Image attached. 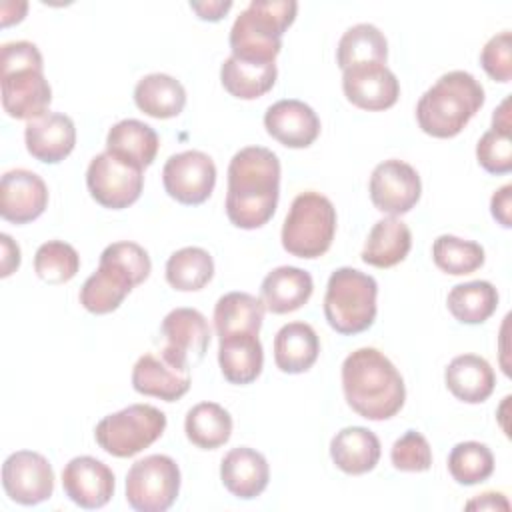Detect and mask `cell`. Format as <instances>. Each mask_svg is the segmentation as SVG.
<instances>
[{"label": "cell", "mask_w": 512, "mask_h": 512, "mask_svg": "<svg viewBox=\"0 0 512 512\" xmlns=\"http://www.w3.org/2000/svg\"><path fill=\"white\" fill-rule=\"evenodd\" d=\"M280 196V160L264 146L238 150L228 164L226 216L244 230L264 226L276 212Z\"/></svg>", "instance_id": "obj_1"}, {"label": "cell", "mask_w": 512, "mask_h": 512, "mask_svg": "<svg viewBox=\"0 0 512 512\" xmlns=\"http://www.w3.org/2000/svg\"><path fill=\"white\" fill-rule=\"evenodd\" d=\"M342 390L358 416L376 422L396 416L406 400V386L398 368L376 348H358L346 356Z\"/></svg>", "instance_id": "obj_2"}, {"label": "cell", "mask_w": 512, "mask_h": 512, "mask_svg": "<svg viewBox=\"0 0 512 512\" xmlns=\"http://www.w3.org/2000/svg\"><path fill=\"white\" fill-rule=\"evenodd\" d=\"M2 108L10 118L34 120L48 112L52 88L44 78V60L28 40L6 42L0 50Z\"/></svg>", "instance_id": "obj_3"}, {"label": "cell", "mask_w": 512, "mask_h": 512, "mask_svg": "<svg viewBox=\"0 0 512 512\" xmlns=\"http://www.w3.org/2000/svg\"><path fill=\"white\" fill-rule=\"evenodd\" d=\"M482 84L464 70L442 74L418 100L416 120L434 138H454L484 104Z\"/></svg>", "instance_id": "obj_4"}, {"label": "cell", "mask_w": 512, "mask_h": 512, "mask_svg": "<svg viewBox=\"0 0 512 512\" xmlns=\"http://www.w3.org/2000/svg\"><path fill=\"white\" fill-rule=\"evenodd\" d=\"M298 2L252 0L230 30L232 56L258 64H274L282 48V34L294 22Z\"/></svg>", "instance_id": "obj_5"}, {"label": "cell", "mask_w": 512, "mask_h": 512, "mask_svg": "<svg viewBox=\"0 0 512 512\" xmlns=\"http://www.w3.org/2000/svg\"><path fill=\"white\" fill-rule=\"evenodd\" d=\"M378 284L370 274L342 266L328 278L324 316L338 334H360L374 324Z\"/></svg>", "instance_id": "obj_6"}, {"label": "cell", "mask_w": 512, "mask_h": 512, "mask_svg": "<svg viewBox=\"0 0 512 512\" xmlns=\"http://www.w3.org/2000/svg\"><path fill=\"white\" fill-rule=\"evenodd\" d=\"M336 234V208L320 192L298 194L282 226V246L298 258H320L328 252Z\"/></svg>", "instance_id": "obj_7"}, {"label": "cell", "mask_w": 512, "mask_h": 512, "mask_svg": "<svg viewBox=\"0 0 512 512\" xmlns=\"http://www.w3.org/2000/svg\"><path fill=\"white\" fill-rule=\"evenodd\" d=\"M166 430V414L150 404H130L104 416L94 438L98 446L116 458H130L152 446Z\"/></svg>", "instance_id": "obj_8"}, {"label": "cell", "mask_w": 512, "mask_h": 512, "mask_svg": "<svg viewBox=\"0 0 512 512\" xmlns=\"http://www.w3.org/2000/svg\"><path fill=\"white\" fill-rule=\"evenodd\" d=\"M180 492V468L164 454L136 460L126 474V502L138 512H164Z\"/></svg>", "instance_id": "obj_9"}, {"label": "cell", "mask_w": 512, "mask_h": 512, "mask_svg": "<svg viewBox=\"0 0 512 512\" xmlns=\"http://www.w3.org/2000/svg\"><path fill=\"white\" fill-rule=\"evenodd\" d=\"M90 196L104 208L122 210L134 204L144 188L142 168L114 156L112 152L96 154L86 170Z\"/></svg>", "instance_id": "obj_10"}, {"label": "cell", "mask_w": 512, "mask_h": 512, "mask_svg": "<svg viewBox=\"0 0 512 512\" xmlns=\"http://www.w3.org/2000/svg\"><path fill=\"white\" fill-rule=\"evenodd\" d=\"M162 184L170 198L196 206L210 198L216 184L214 160L200 150H184L170 156L162 168Z\"/></svg>", "instance_id": "obj_11"}, {"label": "cell", "mask_w": 512, "mask_h": 512, "mask_svg": "<svg viewBox=\"0 0 512 512\" xmlns=\"http://www.w3.org/2000/svg\"><path fill=\"white\" fill-rule=\"evenodd\" d=\"M160 332L166 340L160 354L184 370H192L210 346L208 320L196 308H174L164 316Z\"/></svg>", "instance_id": "obj_12"}, {"label": "cell", "mask_w": 512, "mask_h": 512, "mask_svg": "<svg viewBox=\"0 0 512 512\" xmlns=\"http://www.w3.org/2000/svg\"><path fill=\"white\" fill-rule=\"evenodd\" d=\"M2 486L12 502L36 506L52 496L54 470L42 454L18 450L12 452L2 464Z\"/></svg>", "instance_id": "obj_13"}, {"label": "cell", "mask_w": 512, "mask_h": 512, "mask_svg": "<svg viewBox=\"0 0 512 512\" xmlns=\"http://www.w3.org/2000/svg\"><path fill=\"white\" fill-rule=\"evenodd\" d=\"M372 204L390 216L410 212L422 194V182L418 172L404 160H384L370 176L368 184Z\"/></svg>", "instance_id": "obj_14"}, {"label": "cell", "mask_w": 512, "mask_h": 512, "mask_svg": "<svg viewBox=\"0 0 512 512\" xmlns=\"http://www.w3.org/2000/svg\"><path fill=\"white\" fill-rule=\"evenodd\" d=\"M342 90L356 108L380 112L396 104L400 82L382 62H358L342 70Z\"/></svg>", "instance_id": "obj_15"}, {"label": "cell", "mask_w": 512, "mask_h": 512, "mask_svg": "<svg viewBox=\"0 0 512 512\" xmlns=\"http://www.w3.org/2000/svg\"><path fill=\"white\" fill-rule=\"evenodd\" d=\"M142 284L140 278L122 262L102 250L98 270L86 278L80 288V304L92 314L114 312L134 286Z\"/></svg>", "instance_id": "obj_16"}, {"label": "cell", "mask_w": 512, "mask_h": 512, "mask_svg": "<svg viewBox=\"0 0 512 512\" xmlns=\"http://www.w3.org/2000/svg\"><path fill=\"white\" fill-rule=\"evenodd\" d=\"M114 486V472L92 456H76L62 470L64 494L86 510L106 506L114 494Z\"/></svg>", "instance_id": "obj_17"}, {"label": "cell", "mask_w": 512, "mask_h": 512, "mask_svg": "<svg viewBox=\"0 0 512 512\" xmlns=\"http://www.w3.org/2000/svg\"><path fill=\"white\" fill-rule=\"evenodd\" d=\"M48 206L46 182L32 170H8L0 182V216L14 224L36 220Z\"/></svg>", "instance_id": "obj_18"}, {"label": "cell", "mask_w": 512, "mask_h": 512, "mask_svg": "<svg viewBox=\"0 0 512 512\" xmlns=\"http://www.w3.org/2000/svg\"><path fill=\"white\" fill-rule=\"evenodd\" d=\"M264 128L286 148H308L320 134V118L302 100L286 98L268 106Z\"/></svg>", "instance_id": "obj_19"}, {"label": "cell", "mask_w": 512, "mask_h": 512, "mask_svg": "<svg viewBox=\"0 0 512 512\" xmlns=\"http://www.w3.org/2000/svg\"><path fill=\"white\" fill-rule=\"evenodd\" d=\"M24 142L32 158L46 164H58L74 150L76 128L70 116L48 110L26 124Z\"/></svg>", "instance_id": "obj_20"}, {"label": "cell", "mask_w": 512, "mask_h": 512, "mask_svg": "<svg viewBox=\"0 0 512 512\" xmlns=\"http://www.w3.org/2000/svg\"><path fill=\"white\" fill-rule=\"evenodd\" d=\"M192 384L190 370L178 368L158 354H142L132 368V388L138 394L154 396L164 402L182 398Z\"/></svg>", "instance_id": "obj_21"}, {"label": "cell", "mask_w": 512, "mask_h": 512, "mask_svg": "<svg viewBox=\"0 0 512 512\" xmlns=\"http://www.w3.org/2000/svg\"><path fill=\"white\" fill-rule=\"evenodd\" d=\"M220 480L224 488L242 500L260 496L270 480L266 458L248 446L232 448L220 462Z\"/></svg>", "instance_id": "obj_22"}, {"label": "cell", "mask_w": 512, "mask_h": 512, "mask_svg": "<svg viewBox=\"0 0 512 512\" xmlns=\"http://www.w3.org/2000/svg\"><path fill=\"white\" fill-rule=\"evenodd\" d=\"M218 364L222 376L230 384H250L254 382L264 366V350L258 334L254 332H234L220 338Z\"/></svg>", "instance_id": "obj_23"}, {"label": "cell", "mask_w": 512, "mask_h": 512, "mask_svg": "<svg viewBox=\"0 0 512 512\" xmlns=\"http://www.w3.org/2000/svg\"><path fill=\"white\" fill-rule=\"evenodd\" d=\"M314 290L310 272L296 266H278L266 274L260 296L272 314H288L302 308Z\"/></svg>", "instance_id": "obj_24"}, {"label": "cell", "mask_w": 512, "mask_h": 512, "mask_svg": "<svg viewBox=\"0 0 512 512\" xmlns=\"http://www.w3.org/2000/svg\"><path fill=\"white\" fill-rule=\"evenodd\" d=\"M380 440L364 426H348L336 432L330 442V458L346 474L360 476L376 468L380 460Z\"/></svg>", "instance_id": "obj_25"}, {"label": "cell", "mask_w": 512, "mask_h": 512, "mask_svg": "<svg viewBox=\"0 0 512 512\" xmlns=\"http://www.w3.org/2000/svg\"><path fill=\"white\" fill-rule=\"evenodd\" d=\"M444 380L452 396L466 404H480L488 400L496 386V374L492 366L476 354L456 356L448 364Z\"/></svg>", "instance_id": "obj_26"}, {"label": "cell", "mask_w": 512, "mask_h": 512, "mask_svg": "<svg viewBox=\"0 0 512 512\" xmlns=\"http://www.w3.org/2000/svg\"><path fill=\"white\" fill-rule=\"evenodd\" d=\"M318 352V334L306 322H288L274 336V362L286 374L310 370L318 360Z\"/></svg>", "instance_id": "obj_27"}, {"label": "cell", "mask_w": 512, "mask_h": 512, "mask_svg": "<svg viewBox=\"0 0 512 512\" xmlns=\"http://www.w3.org/2000/svg\"><path fill=\"white\" fill-rule=\"evenodd\" d=\"M412 246L410 228L396 216L378 220L362 248V262L376 268H392L400 264Z\"/></svg>", "instance_id": "obj_28"}, {"label": "cell", "mask_w": 512, "mask_h": 512, "mask_svg": "<svg viewBox=\"0 0 512 512\" xmlns=\"http://www.w3.org/2000/svg\"><path fill=\"white\" fill-rule=\"evenodd\" d=\"M158 146L160 142L154 128L136 118H126L116 122L106 136L108 152L142 170L154 162L158 154Z\"/></svg>", "instance_id": "obj_29"}, {"label": "cell", "mask_w": 512, "mask_h": 512, "mask_svg": "<svg viewBox=\"0 0 512 512\" xmlns=\"http://www.w3.org/2000/svg\"><path fill=\"white\" fill-rule=\"evenodd\" d=\"M134 102L144 114L166 120L178 116L186 106V90L170 74L154 72L138 80L134 88Z\"/></svg>", "instance_id": "obj_30"}, {"label": "cell", "mask_w": 512, "mask_h": 512, "mask_svg": "<svg viewBox=\"0 0 512 512\" xmlns=\"http://www.w3.org/2000/svg\"><path fill=\"white\" fill-rule=\"evenodd\" d=\"M278 70L276 64H258L228 56L220 68L224 90L240 100H256L272 90Z\"/></svg>", "instance_id": "obj_31"}, {"label": "cell", "mask_w": 512, "mask_h": 512, "mask_svg": "<svg viewBox=\"0 0 512 512\" xmlns=\"http://www.w3.org/2000/svg\"><path fill=\"white\" fill-rule=\"evenodd\" d=\"M264 302L248 292H228L214 306V328L218 338L234 332H260L264 320Z\"/></svg>", "instance_id": "obj_32"}, {"label": "cell", "mask_w": 512, "mask_h": 512, "mask_svg": "<svg viewBox=\"0 0 512 512\" xmlns=\"http://www.w3.org/2000/svg\"><path fill=\"white\" fill-rule=\"evenodd\" d=\"M184 432L194 446L214 450L230 440L232 416L216 402H200L188 410Z\"/></svg>", "instance_id": "obj_33"}, {"label": "cell", "mask_w": 512, "mask_h": 512, "mask_svg": "<svg viewBox=\"0 0 512 512\" xmlns=\"http://www.w3.org/2000/svg\"><path fill=\"white\" fill-rule=\"evenodd\" d=\"M450 314L462 324H482L498 308V290L488 280L456 284L446 298Z\"/></svg>", "instance_id": "obj_34"}, {"label": "cell", "mask_w": 512, "mask_h": 512, "mask_svg": "<svg viewBox=\"0 0 512 512\" xmlns=\"http://www.w3.org/2000/svg\"><path fill=\"white\" fill-rule=\"evenodd\" d=\"M214 276V260L208 250L186 246L176 250L166 262V280L174 290H202Z\"/></svg>", "instance_id": "obj_35"}, {"label": "cell", "mask_w": 512, "mask_h": 512, "mask_svg": "<svg viewBox=\"0 0 512 512\" xmlns=\"http://www.w3.org/2000/svg\"><path fill=\"white\" fill-rule=\"evenodd\" d=\"M388 58L386 36L374 24H356L348 28L336 48V62L342 70L358 62H382Z\"/></svg>", "instance_id": "obj_36"}, {"label": "cell", "mask_w": 512, "mask_h": 512, "mask_svg": "<svg viewBox=\"0 0 512 512\" xmlns=\"http://www.w3.org/2000/svg\"><path fill=\"white\" fill-rule=\"evenodd\" d=\"M432 258L442 272L464 276L476 272L484 264V248L474 240L442 234L432 244Z\"/></svg>", "instance_id": "obj_37"}, {"label": "cell", "mask_w": 512, "mask_h": 512, "mask_svg": "<svg viewBox=\"0 0 512 512\" xmlns=\"http://www.w3.org/2000/svg\"><path fill=\"white\" fill-rule=\"evenodd\" d=\"M448 472L462 486L480 484L494 472V454L482 442H460L448 456Z\"/></svg>", "instance_id": "obj_38"}, {"label": "cell", "mask_w": 512, "mask_h": 512, "mask_svg": "<svg viewBox=\"0 0 512 512\" xmlns=\"http://www.w3.org/2000/svg\"><path fill=\"white\" fill-rule=\"evenodd\" d=\"M80 256L68 242L48 240L34 254V270L48 284H64L76 276Z\"/></svg>", "instance_id": "obj_39"}, {"label": "cell", "mask_w": 512, "mask_h": 512, "mask_svg": "<svg viewBox=\"0 0 512 512\" xmlns=\"http://www.w3.org/2000/svg\"><path fill=\"white\" fill-rule=\"evenodd\" d=\"M478 164L490 174H508L512 170L510 130L490 128L476 144Z\"/></svg>", "instance_id": "obj_40"}, {"label": "cell", "mask_w": 512, "mask_h": 512, "mask_svg": "<svg viewBox=\"0 0 512 512\" xmlns=\"http://www.w3.org/2000/svg\"><path fill=\"white\" fill-rule=\"evenodd\" d=\"M390 460L400 472H426L432 466V448L420 432L408 430L392 444Z\"/></svg>", "instance_id": "obj_41"}, {"label": "cell", "mask_w": 512, "mask_h": 512, "mask_svg": "<svg viewBox=\"0 0 512 512\" xmlns=\"http://www.w3.org/2000/svg\"><path fill=\"white\" fill-rule=\"evenodd\" d=\"M484 72L496 82H510L512 78V34L504 30L494 34L480 52Z\"/></svg>", "instance_id": "obj_42"}, {"label": "cell", "mask_w": 512, "mask_h": 512, "mask_svg": "<svg viewBox=\"0 0 512 512\" xmlns=\"http://www.w3.org/2000/svg\"><path fill=\"white\" fill-rule=\"evenodd\" d=\"M490 212L502 228L512 226V216H510V212H512V184H504L502 188H498L492 194Z\"/></svg>", "instance_id": "obj_43"}, {"label": "cell", "mask_w": 512, "mask_h": 512, "mask_svg": "<svg viewBox=\"0 0 512 512\" xmlns=\"http://www.w3.org/2000/svg\"><path fill=\"white\" fill-rule=\"evenodd\" d=\"M190 8L198 14L200 20L218 22L226 16L232 8V0H204V2H190Z\"/></svg>", "instance_id": "obj_44"}, {"label": "cell", "mask_w": 512, "mask_h": 512, "mask_svg": "<svg viewBox=\"0 0 512 512\" xmlns=\"http://www.w3.org/2000/svg\"><path fill=\"white\" fill-rule=\"evenodd\" d=\"M0 242H2V272H0V276L6 278L20 266V248L16 242H12V238L8 234H0Z\"/></svg>", "instance_id": "obj_45"}, {"label": "cell", "mask_w": 512, "mask_h": 512, "mask_svg": "<svg viewBox=\"0 0 512 512\" xmlns=\"http://www.w3.org/2000/svg\"><path fill=\"white\" fill-rule=\"evenodd\" d=\"M468 510H510V504L500 492H484L466 504Z\"/></svg>", "instance_id": "obj_46"}, {"label": "cell", "mask_w": 512, "mask_h": 512, "mask_svg": "<svg viewBox=\"0 0 512 512\" xmlns=\"http://www.w3.org/2000/svg\"><path fill=\"white\" fill-rule=\"evenodd\" d=\"M508 104L510 100L506 98L498 110H494V116H492V128H502V130H510V116H508Z\"/></svg>", "instance_id": "obj_47"}]
</instances>
